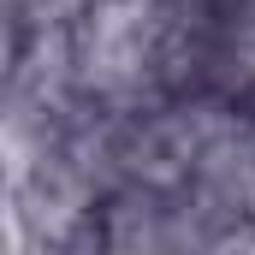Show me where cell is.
Masks as SVG:
<instances>
[{"instance_id":"1","label":"cell","mask_w":255,"mask_h":255,"mask_svg":"<svg viewBox=\"0 0 255 255\" xmlns=\"http://www.w3.org/2000/svg\"><path fill=\"white\" fill-rule=\"evenodd\" d=\"M154 36H160V12L154 0H95L83 6V24L71 36L77 48V77L101 95H130L142 89V77L160 65L154 54Z\"/></svg>"}]
</instances>
